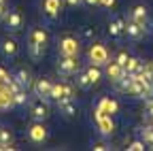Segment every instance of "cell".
Returning <instances> with one entry per match:
<instances>
[{
  "instance_id": "6da1fadb",
  "label": "cell",
  "mask_w": 153,
  "mask_h": 151,
  "mask_svg": "<svg viewBox=\"0 0 153 151\" xmlns=\"http://www.w3.org/2000/svg\"><path fill=\"white\" fill-rule=\"evenodd\" d=\"M57 51H60V55H79L81 41L72 34H62L57 39Z\"/></svg>"
},
{
  "instance_id": "7a4b0ae2",
  "label": "cell",
  "mask_w": 153,
  "mask_h": 151,
  "mask_svg": "<svg viewBox=\"0 0 153 151\" xmlns=\"http://www.w3.org/2000/svg\"><path fill=\"white\" fill-rule=\"evenodd\" d=\"M26 134H28V141L30 143H34V145H43L45 141H47V136H49V130H47V126L43 123V121H32L28 128H26Z\"/></svg>"
},
{
  "instance_id": "3957f363",
  "label": "cell",
  "mask_w": 153,
  "mask_h": 151,
  "mask_svg": "<svg viewBox=\"0 0 153 151\" xmlns=\"http://www.w3.org/2000/svg\"><path fill=\"white\" fill-rule=\"evenodd\" d=\"M128 19L138 22L140 26H145L147 34L153 32V22H151V17H149V9H147L145 4H136V7H134V9L130 11V15H128Z\"/></svg>"
},
{
  "instance_id": "277c9868",
  "label": "cell",
  "mask_w": 153,
  "mask_h": 151,
  "mask_svg": "<svg viewBox=\"0 0 153 151\" xmlns=\"http://www.w3.org/2000/svg\"><path fill=\"white\" fill-rule=\"evenodd\" d=\"M57 72L62 77H72L79 72V55H60L57 62Z\"/></svg>"
},
{
  "instance_id": "5b68a950",
  "label": "cell",
  "mask_w": 153,
  "mask_h": 151,
  "mask_svg": "<svg viewBox=\"0 0 153 151\" xmlns=\"http://www.w3.org/2000/svg\"><path fill=\"white\" fill-rule=\"evenodd\" d=\"M87 55H89V62L96 64V66H104L108 62V49L104 45H100V43L91 45L89 51H87Z\"/></svg>"
},
{
  "instance_id": "8992f818",
  "label": "cell",
  "mask_w": 153,
  "mask_h": 151,
  "mask_svg": "<svg viewBox=\"0 0 153 151\" xmlns=\"http://www.w3.org/2000/svg\"><path fill=\"white\" fill-rule=\"evenodd\" d=\"M30 117L36 121H45L49 117V106H47L45 98H36L30 102Z\"/></svg>"
},
{
  "instance_id": "52a82bcc",
  "label": "cell",
  "mask_w": 153,
  "mask_h": 151,
  "mask_svg": "<svg viewBox=\"0 0 153 151\" xmlns=\"http://www.w3.org/2000/svg\"><path fill=\"white\" fill-rule=\"evenodd\" d=\"M4 28L9 32H19L24 28V15L22 11H17V9H11L7 15H4Z\"/></svg>"
},
{
  "instance_id": "ba28073f",
  "label": "cell",
  "mask_w": 153,
  "mask_h": 151,
  "mask_svg": "<svg viewBox=\"0 0 153 151\" xmlns=\"http://www.w3.org/2000/svg\"><path fill=\"white\" fill-rule=\"evenodd\" d=\"M151 85H147L140 77H132V83H130V94H132V96H136V98H147L149 96V94H151Z\"/></svg>"
},
{
  "instance_id": "9c48e42d",
  "label": "cell",
  "mask_w": 153,
  "mask_h": 151,
  "mask_svg": "<svg viewBox=\"0 0 153 151\" xmlns=\"http://www.w3.org/2000/svg\"><path fill=\"white\" fill-rule=\"evenodd\" d=\"M108 34H111V39H117V41L126 34V22H123V17H119V15H113L111 17V22H108Z\"/></svg>"
},
{
  "instance_id": "30bf717a",
  "label": "cell",
  "mask_w": 153,
  "mask_h": 151,
  "mask_svg": "<svg viewBox=\"0 0 153 151\" xmlns=\"http://www.w3.org/2000/svg\"><path fill=\"white\" fill-rule=\"evenodd\" d=\"M126 34H128V39H132V41H140V39H145L147 30H145V26H140L138 22L128 19V22H126Z\"/></svg>"
},
{
  "instance_id": "8fae6325",
  "label": "cell",
  "mask_w": 153,
  "mask_h": 151,
  "mask_svg": "<svg viewBox=\"0 0 153 151\" xmlns=\"http://www.w3.org/2000/svg\"><path fill=\"white\" fill-rule=\"evenodd\" d=\"M117 111H119L117 100H113V98H104V100L98 104V109H96V115H115Z\"/></svg>"
},
{
  "instance_id": "7c38bea8",
  "label": "cell",
  "mask_w": 153,
  "mask_h": 151,
  "mask_svg": "<svg viewBox=\"0 0 153 151\" xmlns=\"http://www.w3.org/2000/svg\"><path fill=\"white\" fill-rule=\"evenodd\" d=\"M51 85H53V83H51L49 79H45V77H43V79H36L32 87H34V94H36L38 98H45V100H49V91H51Z\"/></svg>"
},
{
  "instance_id": "4fadbf2b",
  "label": "cell",
  "mask_w": 153,
  "mask_h": 151,
  "mask_svg": "<svg viewBox=\"0 0 153 151\" xmlns=\"http://www.w3.org/2000/svg\"><path fill=\"white\" fill-rule=\"evenodd\" d=\"M13 77L19 81V85H22L24 89H30V87L34 85V81H32V72H30L28 68H24V66H19V68L15 70Z\"/></svg>"
},
{
  "instance_id": "5bb4252c",
  "label": "cell",
  "mask_w": 153,
  "mask_h": 151,
  "mask_svg": "<svg viewBox=\"0 0 153 151\" xmlns=\"http://www.w3.org/2000/svg\"><path fill=\"white\" fill-rule=\"evenodd\" d=\"M60 9H62V0H43V13L49 19H55L60 15Z\"/></svg>"
},
{
  "instance_id": "9a60e30c",
  "label": "cell",
  "mask_w": 153,
  "mask_h": 151,
  "mask_svg": "<svg viewBox=\"0 0 153 151\" xmlns=\"http://www.w3.org/2000/svg\"><path fill=\"white\" fill-rule=\"evenodd\" d=\"M28 39H30V41H34L36 45H41V47H45V49H47V43H49V34H47V30H45V28H32Z\"/></svg>"
},
{
  "instance_id": "2e32d148",
  "label": "cell",
  "mask_w": 153,
  "mask_h": 151,
  "mask_svg": "<svg viewBox=\"0 0 153 151\" xmlns=\"http://www.w3.org/2000/svg\"><path fill=\"white\" fill-rule=\"evenodd\" d=\"M96 123H98V130L102 132L104 136L113 134V130H115V123H113L111 115H96Z\"/></svg>"
},
{
  "instance_id": "e0dca14e",
  "label": "cell",
  "mask_w": 153,
  "mask_h": 151,
  "mask_svg": "<svg viewBox=\"0 0 153 151\" xmlns=\"http://www.w3.org/2000/svg\"><path fill=\"white\" fill-rule=\"evenodd\" d=\"M57 104H60V113H62V115L64 117H74L76 115V113H79V104H76L72 98H68V100H62V102H57Z\"/></svg>"
},
{
  "instance_id": "ac0fdd59",
  "label": "cell",
  "mask_w": 153,
  "mask_h": 151,
  "mask_svg": "<svg viewBox=\"0 0 153 151\" xmlns=\"http://www.w3.org/2000/svg\"><path fill=\"white\" fill-rule=\"evenodd\" d=\"M104 66H106V77H108L111 81H117V79L121 77V74L126 72V68H123L121 64H117V62H115V60H111V62H106Z\"/></svg>"
},
{
  "instance_id": "d6986e66",
  "label": "cell",
  "mask_w": 153,
  "mask_h": 151,
  "mask_svg": "<svg viewBox=\"0 0 153 151\" xmlns=\"http://www.w3.org/2000/svg\"><path fill=\"white\" fill-rule=\"evenodd\" d=\"M0 49H2V53L7 55V58H15L17 55V51H19V45H17V41L15 39H4L2 43H0Z\"/></svg>"
},
{
  "instance_id": "ffe728a7",
  "label": "cell",
  "mask_w": 153,
  "mask_h": 151,
  "mask_svg": "<svg viewBox=\"0 0 153 151\" xmlns=\"http://www.w3.org/2000/svg\"><path fill=\"white\" fill-rule=\"evenodd\" d=\"M130 83H132V74L130 72H123L117 81H113V85H115L117 91H130Z\"/></svg>"
},
{
  "instance_id": "44dd1931",
  "label": "cell",
  "mask_w": 153,
  "mask_h": 151,
  "mask_svg": "<svg viewBox=\"0 0 153 151\" xmlns=\"http://www.w3.org/2000/svg\"><path fill=\"white\" fill-rule=\"evenodd\" d=\"M43 53H45V47L36 45L34 41L28 39V55H30L32 60H41V58H43Z\"/></svg>"
},
{
  "instance_id": "7402d4cb",
  "label": "cell",
  "mask_w": 153,
  "mask_h": 151,
  "mask_svg": "<svg viewBox=\"0 0 153 151\" xmlns=\"http://www.w3.org/2000/svg\"><path fill=\"white\" fill-rule=\"evenodd\" d=\"M76 87H79V89H89L94 83H91V79H89V74L85 72V70H81V72H76Z\"/></svg>"
},
{
  "instance_id": "603a6c76",
  "label": "cell",
  "mask_w": 153,
  "mask_h": 151,
  "mask_svg": "<svg viewBox=\"0 0 153 151\" xmlns=\"http://www.w3.org/2000/svg\"><path fill=\"white\" fill-rule=\"evenodd\" d=\"M85 72L89 74V79H91V83L96 85L100 79H102V72H100V66H96V64H89L87 68H85Z\"/></svg>"
},
{
  "instance_id": "cb8c5ba5",
  "label": "cell",
  "mask_w": 153,
  "mask_h": 151,
  "mask_svg": "<svg viewBox=\"0 0 153 151\" xmlns=\"http://www.w3.org/2000/svg\"><path fill=\"white\" fill-rule=\"evenodd\" d=\"M140 136H143L145 145H147L149 149H153V126H145V128L140 130Z\"/></svg>"
},
{
  "instance_id": "d4e9b609",
  "label": "cell",
  "mask_w": 153,
  "mask_h": 151,
  "mask_svg": "<svg viewBox=\"0 0 153 151\" xmlns=\"http://www.w3.org/2000/svg\"><path fill=\"white\" fill-rule=\"evenodd\" d=\"M49 100H53V102H60V100H62V83H53V85H51Z\"/></svg>"
},
{
  "instance_id": "484cf974",
  "label": "cell",
  "mask_w": 153,
  "mask_h": 151,
  "mask_svg": "<svg viewBox=\"0 0 153 151\" xmlns=\"http://www.w3.org/2000/svg\"><path fill=\"white\" fill-rule=\"evenodd\" d=\"M13 104H17V106L28 104V89H22V91L13 94Z\"/></svg>"
},
{
  "instance_id": "4316f807",
  "label": "cell",
  "mask_w": 153,
  "mask_h": 151,
  "mask_svg": "<svg viewBox=\"0 0 153 151\" xmlns=\"http://www.w3.org/2000/svg\"><path fill=\"white\" fill-rule=\"evenodd\" d=\"M0 143L7 145V147H13V132L7 130V128H2V130H0ZM13 149H15V147H13Z\"/></svg>"
},
{
  "instance_id": "83f0119b",
  "label": "cell",
  "mask_w": 153,
  "mask_h": 151,
  "mask_svg": "<svg viewBox=\"0 0 153 151\" xmlns=\"http://www.w3.org/2000/svg\"><path fill=\"white\" fill-rule=\"evenodd\" d=\"M140 79H143L147 85L153 87V64H147V66H145V72L140 74Z\"/></svg>"
},
{
  "instance_id": "f1b7e54d",
  "label": "cell",
  "mask_w": 153,
  "mask_h": 151,
  "mask_svg": "<svg viewBox=\"0 0 153 151\" xmlns=\"http://www.w3.org/2000/svg\"><path fill=\"white\" fill-rule=\"evenodd\" d=\"M72 94H74V87H72L70 83H62V100L72 98ZM62 100H60V102H62Z\"/></svg>"
},
{
  "instance_id": "f546056e",
  "label": "cell",
  "mask_w": 153,
  "mask_h": 151,
  "mask_svg": "<svg viewBox=\"0 0 153 151\" xmlns=\"http://www.w3.org/2000/svg\"><path fill=\"white\" fill-rule=\"evenodd\" d=\"M147 145H145V141L140 138V141H132L130 145H128V151H143Z\"/></svg>"
},
{
  "instance_id": "4dcf8cb0",
  "label": "cell",
  "mask_w": 153,
  "mask_h": 151,
  "mask_svg": "<svg viewBox=\"0 0 153 151\" xmlns=\"http://www.w3.org/2000/svg\"><path fill=\"white\" fill-rule=\"evenodd\" d=\"M128 58H130V55H128V51L119 49V51H117V55H115V62H117V64H121V66H126Z\"/></svg>"
},
{
  "instance_id": "1f68e13d",
  "label": "cell",
  "mask_w": 153,
  "mask_h": 151,
  "mask_svg": "<svg viewBox=\"0 0 153 151\" xmlns=\"http://www.w3.org/2000/svg\"><path fill=\"white\" fill-rule=\"evenodd\" d=\"M81 36H83V41H94V28H81Z\"/></svg>"
},
{
  "instance_id": "d6a6232c",
  "label": "cell",
  "mask_w": 153,
  "mask_h": 151,
  "mask_svg": "<svg viewBox=\"0 0 153 151\" xmlns=\"http://www.w3.org/2000/svg\"><path fill=\"white\" fill-rule=\"evenodd\" d=\"M11 77H13V74H9L4 68H0V83H2V85H7L11 81Z\"/></svg>"
},
{
  "instance_id": "836d02e7",
  "label": "cell",
  "mask_w": 153,
  "mask_h": 151,
  "mask_svg": "<svg viewBox=\"0 0 153 151\" xmlns=\"http://www.w3.org/2000/svg\"><path fill=\"white\" fill-rule=\"evenodd\" d=\"M9 13V7H7V2L4 0H0V19H4V15Z\"/></svg>"
},
{
  "instance_id": "e575fe53",
  "label": "cell",
  "mask_w": 153,
  "mask_h": 151,
  "mask_svg": "<svg viewBox=\"0 0 153 151\" xmlns=\"http://www.w3.org/2000/svg\"><path fill=\"white\" fill-rule=\"evenodd\" d=\"M115 2H117V0H100V7H104V9H113L115 7Z\"/></svg>"
},
{
  "instance_id": "d590c367",
  "label": "cell",
  "mask_w": 153,
  "mask_h": 151,
  "mask_svg": "<svg viewBox=\"0 0 153 151\" xmlns=\"http://www.w3.org/2000/svg\"><path fill=\"white\" fill-rule=\"evenodd\" d=\"M81 2H83V0H66V4H68V7H72V9H74V7H79Z\"/></svg>"
},
{
  "instance_id": "8d00e7d4",
  "label": "cell",
  "mask_w": 153,
  "mask_h": 151,
  "mask_svg": "<svg viewBox=\"0 0 153 151\" xmlns=\"http://www.w3.org/2000/svg\"><path fill=\"white\" fill-rule=\"evenodd\" d=\"M83 2H85L87 7H96V4H98V2H100V0H83Z\"/></svg>"
},
{
  "instance_id": "74e56055",
  "label": "cell",
  "mask_w": 153,
  "mask_h": 151,
  "mask_svg": "<svg viewBox=\"0 0 153 151\" xmlns=\"http://www.w3.org/2000/svg\"><path fill=\"white\" fill-rule=\"evenodd\" d=\"M94 149H96V151H104V149H106V145H102V143H100V145H96Z\"/></svg>"
},
{
  "instance_id": "f35d334b",
  "label": "cell",
  "mask_w": 153,
  "mask_h": 151,
  "mask_svg": "<svg viewBox=\"0 0 153 151\" xmlns=\"http://www.w3.org/2000/svg\"><path fill=\"white\" fill-rule=\"evenodd\" d=\"M149 121H151V126H153V111L149 113Z\"/></svg>"
},
{
  "instance_id": "ab89813d",
  "label": "cell",
  "mask_w": 153,
  "mask_h": 151,
  "mask_svg": "<svg viewBox=\"0 0 153 151\" xmlns=\"http://www.w3.org/2000/svg\"><path fill=\"white\" fill-rule=\"evenodd\" d=\"M2 128H4V126H2V123H0V130H2Z\"/></svg>"
}]
</instances>
